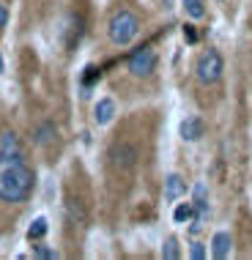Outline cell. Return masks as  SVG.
<instances>
[{
    "instance_id": "6da1fadb",
    "label": "cell",
    "mask_w": 252,
    "mask_h": 260,
    "mask_svg": "<svg viewBox=\"0 0 252 260\" xmlns=\"http://www.w3.org/2000/svg\"><path fill=\"white\" fill-rule=\"evenodd\" d=\"M36 186V173L25 153H0V203H25Z\"/></svg>"
},
{
    "instance_id": "7a4b0ae2",
    "label": "cell",
    "mask_w": 252,
    "mask_h": 260,
    "mask_svg": "<svg viewBox=\"0 0 252 260\" xmlns=\"http://www.w3.org/2000/svg\"><path fill=\"white\" fill-rule=\"evenodd\" d=\"M140 33V19L137 14L132 11H115L113 17H110V25H107V36L113 44L123 47V44H132V39H135Z\"/></svg>"
},
{
    "instance_id": "3957f363",
    "label": "cell",
    "mask_w": 252,
    "mask_h": 260,
    "mask_svg": "<svg viewBox=\"0 0 252 260\" xmlns=\"http://www.w3.org/2000/svg\"><path fill=\"white\" fill-rule=\"evenodd\" d=\"M222 72H225V58L216 50H203V55L198 58V80L203 85H214V82H219Z\"/></svg>"
},
{
    "instance_id": "277c9868",
    "label": "cell",
    "mask_w": 252,
    "mask_h": 260,
    "mask_svg": "<svg viewBox=\"0 0 252 260\" xmlns=\"http://www.w3.org/2000/svg\"><path fill=\"white\" fill-rule=\"evenodd\" d=\"M153 69H156V52H153L151 47H143V50H137L129 58V72L135 74V77H140V80L151 77Z\"/></svg>"
},
{
    "instance_id": "5b68a950",
    "label": "cell",
    "mask_w": 252,
    "mask_h": 260,
    "mask_svg": "<svg viewBox=\"0 0 252 260\" xmlns=\"http://www.w3.org/2000/svg\"><path fill=\"white\" fill-rule=\"evenodd\" d=\"M110 159H113V165L118 170H129V167H135V159H137V151L132 148V145H113V151H110Z\"/></svg>"
},
{
    "instance_id": "8992f818",
    "label": "cell",
    "mask_w": 252,
    "mask_h": 260,
    "mask_svg": "<svg viewBox=\"0 0 252 260\" xmlns=\"http://www.w3.org/2000/svg\"><path fill=\"white\" fill-rule=\"evenodd\" d=\"M230 252H233V236H230L228 230L214 233V238H211V257L214 260H225V257H230Z\"/></svg>"
},
{
    "instance_id": "52a82bcc",
    "label": "cell",
    "mask_w": 252,
    "mask_h": 260,
    "mask_svg": "<svg viewBox=\"0 0 252 260\" xmlns=\"http://www.w3.org/2000/svg\"><path fill=\"white\" fill-rule=\"evenodd\" d=\"M203 129H206V126H203V121L198 115H186L178 126V135L184 137L186 143H198V140L203 137Z\"/></svg>"
},
{
    "instance_id": "ba28073f",
    "label": "cell",
    "mask_w": 252,
    "mask_h": 260,
    "mask_svg": "<svg viewBox=\"0 0 252 260\" xmlns=\"http://www.w3.org/2000/svg\"><path fill=\"white\" fill-rule=\"evenodd\" d=\"M115 99H110V96H104V99L96 102V107H93V121L99 123V126H107L110 121L115 118Z\"/></svg>"
},
{
    "instance_id": "9c48e42d",
    "label": "cell",
    "mask_w": 252,
    "mask_h": 260,
    "mask_svg": "<svg viewBox=\"0 0 252 260\" xmlns=\"http://www.w3.org/2000/svg\"><path fill=\"white\" fill-rule=\"evenodd\" d=\"M195 222H206L208 216V189L206 184H198L195 186Z\"/></svg>"
},
{
    "instance_id": "30bf717a",
    "label": "cell",
    "mask_w": 252,
    "mask_h": 260,
    "mask_svg": "<svg viewBox=\"0 0 252 260\" xmlns=\"http://www.w3.org/2000/svg\"><path fill=\"white\" fill-rule=\"evenodd\" d=\"M184 192H186L184 178H181V175H167V181H165V200L167 203H176Z\"/></svg>"
},
{
    "instance_id": "8fae6325",
    "label": "cell",
    "mask_w": 252,
    "mask_h": 260,
    "mask_svg": "<svg viewBox=\"0 0 252 260\" xmlns=\"http://www.w3.org/2000/svg\"><path fill=\"white\" fill-rule=\"evenodd\" d=\"M55 137H58V132H55V123L52 121L39 123L36 132H33V143H36V145H50Z\"/></svg>"
},
{
    "instance_id": "7c38bea8",
    "label": "cell",
    "mask_w": 252,
    "mask_h": 260,
    "mask_svg": "<svg viewBox=\"0 0 252 260\" xmlns=\"http://www.w3.org/2000/svg\"><path fill=\"white\" fill-rule=\"evenodd\" d=\"M47 230H50L47 219H44V216H36V219L30 222V228H27V238H30V241H39V238L47 236Z\"/></svg>"
},
{
    "instance_id": "4fadbf2b",
    "label": "cell",
    "mask_w": 252,
    "mask_h": 260,
    "mask_svg": "<svg viewBox=\"0 0 252 260\" xmlns=\"http://www.w3.org/2000/svg\"><path fill=\"white\" fill-rule=\"evenodd\" d=\"M184 11L189 19H203L206 17V3L203 0H184Z\"/></svg>"
},
{
    "instance_id": "5bb4252c",
    "label": "cell",
    "mask_w": 252,
    "mask_h": 260,
    "mask_svg": "<svg viewBox=\"0 0 252 260\" xmlns=\"http://www.w3.org/2000/svg\"><path fill=\"white\" fill-rule=\"evenodd\" d=\"M189 219H195V206H189V203L176 206V211H173V222H176V224H186Z\"/></svg>"
},
{
    "instance_id": "9a60e30c",
    "label": "cell",
    "mask_w": 252,
    "mask_h": 260,
    "mask_svg": "<svg viewBox=\"0 0 252 260\" xmlns=\"http://www.w3.org/2000/svg\"><path fill=\"white\" fill-rule=\"evenodd\" d=\"M162 257L165 260H178L181 257V249H178V238H165V244H162Z\"/></svg>"
},
{
    "instance_id": "2e32d148",
    "label": "cell",
    "mask_w": 252,
    "mask_h": 260,
    "mask_svg": "<svg viewBox=\"0 0 252 260\" xmlns=\"http://www.w3.org/2000/svg\"><path fill=\"white\" fill-rule=\"evenodd\" d=\"M33 255H36V257H44V260H52V257H58V252L50 249V247H44V244H39V247H33Z\"/></svg>"
},
{
    "instance_id": "e0dca14e",
    "label": "cell",
    "mask_w": 252,
    "mask_h": 260,
    "mask_svg": "<svg viewBox=\"0 0 252 260\" xmlns=\"http://www.w3.org/2000/svg\"><path fill=\"white\" fill-rule=\"evenodd\" d=\"M206 255H208L206 247H203L200 241H195V244H192V249H189V257H192V260H203Z\"/></svg>"
},
{
    "instance_id": "ac0fdd59",
    "label": "cell",
    "mask_w": 252,
    "mask_h": 260,
    "mask_svg": "<svg viewBox=\"0 0 252 260\" xmlns=\"http://www.w3.org/2000/svg\"><path fill=\"white\" fill-rule=\"evenodd\" d=\"M96 77H99V72H96V69L90 66V69H85V77H82V82H85V85H93Z\"/></svg>"
},
{
    "instance_id": "d6986e66",
    "label": "cell",
    "mask_w": 252,
    "mask_h": 260,
    "mask_svg": "<svg viewBox=\"0 0 252 260\" xmlns=\"http://www.w3.org/2000/svg\"><path fill=\"white\" fill-rule=\"evenodd\" d=\"M6 22H9V9L0 3V27H6Z\"/></svg>"
},
{
    "instance_id": "ffe728a7",
    "label": "cell",
    "mask_w": 252,
    "mask_h": 260,
    "mask_svg": "<svg viewBox=\"0 0 252 260\" xmlns=\"http://www.w3.org/2000/svg\"><path fill=\"white\" fill-rule=\"evenodd\" d=\"M219 3H222V6H230V3H236V0H219Z\"/></svg>"
},
{
    "instance_id": "44dd1931",
    "label": "cell",
    "mask_w": 252,
    "mask_h": 260,
    "mask_svg": "<svg viewBox=\"0 0 252 260\" xmlns=\"http://www.w3.org/2000/svg\"><path fill=\"white\" fill-rule=\"evenodd\" d=\"M0 72H3V60H0Z\"/></svg>"
}]
</instances>
